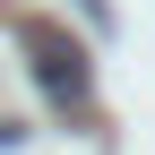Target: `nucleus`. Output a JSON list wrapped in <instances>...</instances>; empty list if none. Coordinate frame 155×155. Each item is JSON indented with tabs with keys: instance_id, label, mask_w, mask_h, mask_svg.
<instances>
[{
	"instance_id": "nucleus-1",
	"label": "nucleus",
	"mask_w": 155,
	"mask_h": 155,
	"mask_svg": "<svg viewBox=\"0 0 155 155\" xmlns=\"http://www.w3.org/2000/svg\"><path fill=\"white\" fill-rule=\"evenodd\" d=\"M17 43H26V69H35V86H43L61 112H86V104H95L86 43H78V35H61L52 17H26V26H17Z\"/></svg>"
}]
</instances>
